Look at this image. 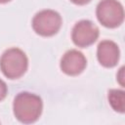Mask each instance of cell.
<instances>
[{"label":"cell","instance_id":"obj_1","mask_svg":"<svg viewBox=\"0 0 125 125\" xmlns=\"http://www.w3.org/2000/svg\"><path fill=\"white\" fill-rule=\"evenodd\" d=\"M42 99L36 94L29 92H21L14 99V115L21 123H34L39 119L42 113Z\"/></svg>","mask_w":125,"mask_h":125},{"label":"cell","instance_id":"obj_2","mask_svg":"<svg viewBox=\"0 0 125 125\" xmlns=\"http://www.w3.org/2000/svg\"><path fill=\"white\" fill-rule=\"evenodd\" d=\"M28 59L25 53L19 48L6 50L0 58V69L9 79H18L27 70Z\"/></svg>","mask_w":125,"mask_h":125},{"label":"cell","instance_id":"obj_3","mask_svg":"<svg viewBox=\"0 0 125 125\" xmlns=\"http://www.w3.org/2000/svg\"><path fill=\"white\" fill-rule=\"evenodd\" d=\"M62 17L55 10L46 9L35 14L31 25L36 34L44 37L53 36L62 26Z\"/></svg>","mask_w":125,"mask_h":125},{"label":"cell","instance_id":"obj_4","mask_svg":"<svg viewBox=\"0 0 125 125\" xmlns=\"http://www.w3.org/2000/svg\"><path fill=\"white\" fill-rule=\"evenodd\" d=\"M98 21L105 27L115 28L124 21V9L117 0H102L97 5Z\"/></svg>","mask_w":125,"mask_h":125},{"label":"cell","instance_id":"obj_5","mask_svg":"<svg viewBox=\"0 0 125 125\" xmlns=\"http://www.w3.org/2000/svg\"><path fill=\"white\" fill-rule=\"evenodd\" d=\"M99 34V28L93 21L82 20L74 24L71 31V39L77 47L86 48L97 41Z\"/></svg>","mask_w":125,"mask_h":125},{"label":"cell","instance_id":"obj_6","mask_svg":"<svg viewBox=\"0 0 125 125\" xmlns=\"http://www.w3.org/2000/svg\"><path fill=\"white\" fill-rule=\"evenodd\" d=\"M87 60L85 56L76 49L66 51L62 57L60 67L62 71L69 76H76L86 68Z\"/></svg>","mask_w":125,"mask_h":125},{"label":"cell","instance_id":"obj_7","mask_svg":"<svg viewBox=\"0 0 125 125\" xmlns=\"http://www.w3.org/2000/svg\"><path fill=\"white\" fill-rule=\"evenodd\" d=\"M120 51L117 44L111 40H103L97 48V58L99 62L104 67H113L117 64Z\"/></svg>","mask_w":125,"mask_h":125},{"label":"cell","instance_id":"obj_8","mask_svg":"<svg viewBox=\"0 0 125 125\" xmlns=\"http://www.w3.org/2000/svg\"><path fill=\"white\" fill-rule=\"evenodd\" d=\"M108 103L112 109L116 112L123 113L125 109V92L123 90L111 89L107 95Z\"/></svg>","mask_w":125,"mask_h":125},{"label":"cell","instance_id":"obj_9","mask_svg":"<svg viewBox=\"0 0 125 125\" xmlns=\"http://www.w3.org/2000/svg\"><path fill=\"white\" fill-rule=\"evenodd\" d=\"M8 94V87L6 83L0 78V102H2Z\"/></svg>","mask_w":125,"mask_h":125},{"label":"cell","instance_id":"obj_10","mask_svg":"<svg viewBox=\"0 0 125 125\" xmlns=\"http://www.w3.org/2000/svg\"><path fill=\"white\" fill-rule=\"evenodd\" d=\"M123 70H124V67L122 66L120 69H119V73L117 74V79L120 83V85L123 87L124 86V82H123V78H124V75H123Z\"/></svg>","mask_w":125,"mask_h":125},{"label":"cell","instance_id":"obj_11","mask_svg":"<svg viewBox=\"0 0 125 125\" xmlns=\"http://www.w3.org/2000/svg\"><path fill=\"white\" fill-rule=\"evenodd\" d=\"M72 3L76 4V5H86L88 4L91 0H70Z\"/></svg>","mask_w":125,"mask_h":125},{"label":"cell","instance_id":"obj_12","mask_svg":"<svg viewBox=\"0 0 125 125\" xmlns=\"http://www.w3.org/2000/svg\"><path fill=\"white\" fill-rule=\"evenodd\" d=\"M11 0H0V4H5V3H8Z\"/></svg>","mask_w":125,"mask_h":125}]
</instances>
